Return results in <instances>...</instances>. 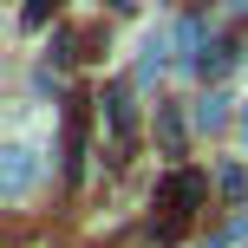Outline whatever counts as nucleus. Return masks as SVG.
Masks as SVG:
<instances>
[{"instance_id": "f257e3e1", "label": "nucleus", "mask_w": 248, "mask_h": 248, "mask_svg": "<svg viewBox=\"0 0 248 248\" xmlns=\"http://www.w3.org/2000/svg\"><path fill=\"white\" fill-rule=\"evenodd\" d=\"M202 189H209V183H202V170H170V176L157 183V209H163V222H189V209L202 202Z\"/></svg>"}, {"instance_id": "7ed1b4c3", "label": "nucleus", "mask_w": 248, "mask_h": 248, "mask_svg": "<svg viewBox=\"0 0 248 248\" xmlns=\"http://www.w3.org/2000/svg\"><path fill=\"white\" fill-rule=\"evenodd\" d=\"M33 176H39V150H26V144H13V150H7V176H0V183H7V196L20 202L26 189H33Z\"/></svg>"}, {"instance_id": "f03ea898", "label": "nucleus", "mask_w": 248, "mask_h": 248, "mask_svg": "<svg viewBox=\"0 0 248 248\" xmlns=\"http://www.w3.org/2000/svg\"><path fill=\"white\" fill-rule=\"evenodd\" d=\"M105 124H111V150L124 157V150H131V137H137V111H131V85H111L105 92Z\"/></svg>"}, {"instance_id": "1a4fd4ad", "label": "nucleus", "mask_w": 248, "mask_h": 248, "mask_svg": "<svg viewBox=\"0 0 248 248\" xmlns=\"http://www.w3.org/2000/svg\"><path fill=\"white\" fill-rule=\"evenodd\" d=\"M157 137H163V150H170V157H176V150H183V118H176L170 105H163V111H157Z\"/></svg>"}, {"instance_id": "0eeeda50", "label": "nucleus", "mask_w": 248, "mask_h": 248, "mask_svg": "<svg viewBox=\"0 0 248 248\" xmlns=\"http://www.w3.org/2000/svg\"><path fill=\"white\" fill-rule=\"evenodd\" d=\"M216 189H222L229 202H248V163H222V170H216Z\"/></svg>"}, {"instance_id": "20e7f679", "label": "nucleus", "mask_w": 248, "mask_h": 248, "mask_svg": "<svg viewBox=\"0 0 248 248\" xmlns=\"http://www.w3.org/2000/svg\"><path fill=\"white\" fill-rule=\"evenodd\" d=\"M85 170V111H65V176H78Z\"/></svg>"}, {"instance_id": "423d86ee", "label": "nucleus", "mask_w": 248, "mask_h": 248, "mask_svg": "<svg viewBox=\"0 0 248 248\" xmlns=\"http://www.w3.org/2000/svg\"><path fill=\"white\" fill-rule=\"evenodd\" d=\"M229 65H235V46H229V39H209V46H202V59L189 65V72H202V78H216V72H229Z\"/></svg>"}, {"instance_id": "6e6552de", "label": "nucleus", "mask_w": 248, "mask_h": 248, "mask_svg": "<svg viewBox=\"0 0 248 248\" xmlns=\"http://www.w3.org/2000/svg\"><path fill=\"white\" fill-rule=\"evenodd\" d=\"M59 7H65V0H26V7H20V26H26V33H39Z\"/></svg>"}, {"instance_id": "9b49d317", "label": "nucleus", "mask_w": 248, "mask_h": 248, "mask_svg": "<svg viewBox=\"0 0 248 248\" xmlns=\"http://www.w3.org/2000/svg\"><path fill=\"white\" fill-rule=\"evenodd\" d=\"M242 7H248V0H242Z\"/></svg>"}, {"instance_id": "9d476101", "label": "nucleus", "mask_w": 248, "mask_h": 248, "mask_svg": "<svg viewBox=\"0 0 248 248\" xmlns=\"http://www.w3.org/2000/svg\"><path fill=\"white\" fill-rule=\"evenodd\" d=\"M242 137H248V105H242Z\"/></svg>"}, {"instance_id": "39448f33", "label": "nucleus", "mask_w": 248, "mask_h": 248, "mask_svg": "<svg viewBox=\"0 0 248 248\" xmlns=\"http://www.w3.org/2000/svg\"><path fill=\"white\" fill-rule=\"evenodd\" d=\"M229 105H235L229 92H202V98H196V131H222V124H229Z\"/></svg>"}]
</instances>
